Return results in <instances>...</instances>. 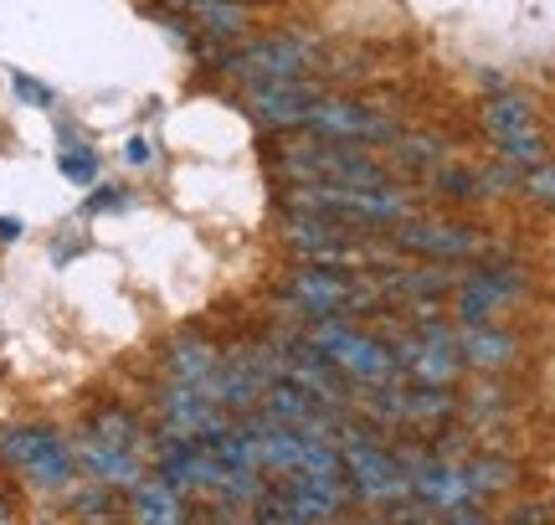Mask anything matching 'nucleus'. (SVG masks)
Returning a JSON list of instances; mask_svg holds the SVG:
<instances>
[{
    "mask_svg": "<svg viewBox=\"0 0 555 525\" xmlns=\"http://www.w3.org/2000/svg\"><path fill=\"white\" fill-rule=\"evenodd\" d=\"M504 150V161L515 165V170H530V165L545 161V140H540L535 129H525V135H509V140H499Z\"/></svg>",
    "mask_w": 555,
    "mask_h": 525,
    "instance_id": "obj_24",
    "label": "nucleus"
},
{
    "mask_svg": "<svg viewBox=\"0 0 555 525\" xmlns=\"http://www.w3.org/2000/svg\"><path fill=\"white\" fill-rule=\"evenodd\" d=\"M345 479H350V495L356 500H406L412 485H406V464H401L397 453L376 438H365V433H350L345 438Z\"/></svg>",
    "mask_w": 555,
    "mask_h": 525,
    "instance_id": "obj_7",
    "label": "nucleus"
},
{
    "mask_svg": "<svg viewBox=\"0 0 555 525\" xmlns=\"http://www.w3.org/2000/svg\"><path fill=\"white\" fill-rule=\"evenodd\" d=\"M371 392V402L386 423H416V427H437L448 423L457 412V397L448 386H427V382H380V386H365Z\"/></svg>",
    "mask_w": 555,
    "mask_h": 525,
    "instance_id": "obj_11",
    "label": "nucleus"
},
{
    "mask_svg": "<svg viewBox=\"0 0 555 525\" xmlns=\"http://www.w3.org/2000/svg\"><path fill=\"white\" fill-rule=\"evenodd\" d=\"M0 464L16 469L26 485L47 489V495L73 489V479H78V453H73V444H67L62 433H52V427H41V423L11 427V433L0 438Z\"/></svg>",
    "mask_w": 555,
    "mask_h": 525,
    "instance_id": "obj_5",
    "label": "nucleus"
},
{
    "mask_svg": "<svg viewBox=\"0 0 555 525\" xmlns=\"http://www.w3.org/2000/svg\"><path fill=\"white\" fill-rule=\"evenodd\" d=\"M57 170L73 185H93L99 181V150H93V144H62Z\"/></svg>",
    "mask_w": 555,
    "mask_h": 525,
    "instance_id": "obj_23",
    "label": "nucleus"
},
{
    "mask_svg": "<svg viewBox=\"0 0 555 525\" xmlns=\"http://www.w3.org/2000/svg\"><path fill=\"white\" fill-rule=\"evenodd\" d=\"M304 341L314 345L319 356L335 366L339 376H350L356 386H380V382H397L401 376L397 350L386 341H376V335L356 330L345 315H314Z\"/></svg>",
    "mask_w": 555,
    "mask_h": 525,
    "instance_id": "obj_2",
    "label": "nucleus"
},
{
    "mask_svg": "<svg viewBox=\"0 0 555 525\" xmlns=\"http://www.w3.org/2000/svg\"><path fill=\"white\" fill-rule=\"evenodd\" d=\"M453 341H457L463 366H474V371H504V366L519 356L515 335H509V330H499V324H489V320H463L453 330Z\"/></svg>",
    "mask_w": 555,
    "mask_h": 525,
    "instance_id": "obj_18",
    "label": "nucleus"
},
{
    "mask_svg": "<svg viewBox=\"0 0 555 525\" xmlns=\"http://www.w3.org/2000/svg\"><path fill=\"white\" fill-rule=\"evenodd\" d=\"M283 299L298 304L309 320L314 315H371V309H386V289L376 279L345 273L339 262H304L288 273Z\"/></svg>",
    "mask_w": 555,
    "mask_h": 525,
    "instance_id": "obj_3",
    "label": "nucleus"
},
{
    "mask_svg": "<svg viewBox=\"0 0 555 525\" xmlns=\"http://www.w3.org/2000/svg\"><path fill=\"white\" fill-rule=\"evenodd\" d=\"M515 521H555V510H540V505H525V510H515Z\"/></svg>",
    "mask_w": 555,
    "mask_h": 525,
    "instance_id": "obj_32",
    "label": "nucleus"
},
{
    "mask_svg": "<svg viewBox=\"0 0 555 525\" xmlns=\"http://www.w3.org/2000/svg\"><path fill=\"white\" fill-rule=\"evenodd\" d=\"M519 294H525V279L515 268H478L468 279H457V320H494Z\"/></svg>",
    "mask_w": 555,
    "mask_h": 525,
    "instance_id": "obj_16",
    "label": "nucleus"
},
{
    "mask_svg": "<svg viewBox=\"0 0 555 525\" xmlns=\"http://www.w3.org/2000/svg\"><path fill=\"white\" fill-rule=\"evenodd\" d=\"M304 129L319 135V140H345V144H397L401 129L397 119H386L380 108L360 99H345V93H319L314 108L304 114Z\"/></svg>",
    "mask_w": 555,
    "mask_h": 525,
    "instance_id": "obj_6",
    "label": "nucleus"
},
{
    "mask_svg": "<svg viewBox=\"0 0 555 525\" xmlns=\"http://www.w3.org/2000/svg\"><path fill=\"white\" fill-rule=\"evenodd\" d=\"M165 366H170V382L206 386L211 382V371L221 366V356H217V345L206 341V335H176L170 350H165Z\"/></svg>",
    "mask_w": 555,
    "mask_h": 525,
    "instance_id": "obj_20",
    "label": "nucleus"
},
{
    "mask_svg": "<svg viewBox=\"0 0 555 525\" xmlns=\"http://www.w3.org/2000/svg\"><path fill=\"white\" fill-rule=\"evenodd\" d=\"M283 238L294 247L298 258H314V262H350L356 258V232L335 217H314V212H288V227Z\"/></svg>",
    "mask_w": 555,
    "mask_h": 525,
    "instance_id": "obj_14",
    "label": "nucleus"
},
{
    "mask_svg": "<svg viewBox=\"0 0 555 525\" xmlns=\"http://www.w3.org/2000/svg\"><path fill=\"white\" fill-rule=\"evenodd\" d=\"M273 165L288 181H330V185H386L380 170L360 144L345 140H309V144H273Z\"/></svg>",
    "mask_w": 555,
    "mask_h": 525,
    "instance_id": "obj_4",
    "label": "nucleus"
},
{
    "mask_svg": "<svg viewBox=\"0 0 555 525\" xmlns=\"http://www.w3.org/2000/svg\"><path fill=\"white\" fill-rule=\"evenodd\" d=\"M433 185L442 191V196H474V191H478V181H474V176H463V170H437Z\"/></svg>",
    "mask_w": 555,
    "mask_h": 525,
    "instance_id": "obj_29",
    "label": "nucleus"
},
{
    "mask_svg": "<svg viewBox=\"0 0 555 525\" xmlns=\"http://www.w3.org/2000/svg\"><path fill=\"white\" fill-rule=\"evenodd\" d=\"M397 247L401 253H416V258H433V262H457V258L483 253V238H478L474 227H457V222H401Z\"/></svg>",
    "mask_w": 555,
    "mask_h": 525,
    "instance_id": "obj_15",
    "label": "nucleus"
},
{
    "mask_svg": "<svg viewBox=\"0 0 555 525\" xmlns=\"http://www.w3.org/2000/svg\"><path fill=\"white\" fill-rule=\"evenodd\" d=\"M73 515H93V521H108V515H119L114 485H99L93 495H78V500H73Z\"/></svg>",
    "mask_w": 555,
    "mask_h": 525,
    "instance_id": "obj_27",
    "label": "nucleus"
},
{
    "mask_svg": "<svg viewBox=\"0 0 555 525\" xmlns=\"http://www.w3.org/2000/svg\"><path fill=\"white\" fill-rule=\"evenodd\" d=\"M150 155H155V150H150V140H139V135L124 144V161L134 165V170H144V165H150Z\"/></svg>",
    "mask_w": 555,
    "mask_h": 525,
    "instance_id": "obj_31",
    "label": "nucleus"
},
{
    "mask_svg": "<svg viewBox=\"0 0 555 525\" xmlns=\"http://www.w3.org/2000/svg\"><path fill=\"white\" fill-rule=\"evenodd\" d=\"M11 88H16V99L31 103V108H52V103H57V93H52L47 82H37L31 73H11Z\"/></svg>",
    "mask_w": 555,
    "mask_h": 525,
    "instance_id": "obj_28",
    "label": "nucleus"
},
{
    "mask_svg": "<svg viewBox=\"0 0 555 525\" xmlns=\"http://www.w3.org/2000/svg\"><path fill=\"white\" fill-rule=\"evenodd\" d=\"M124 202H129V196H124L119 185H99V191H93V196L82 202V212H119Z\"/></svg>",
    "mask_w": 555,
    "mask_h": 525,
    "instance_id": "obj_30",
    "label": "nucleus"
},
{
    "mask_svg": "<svg viewBox=\"0 0 555 525\" xmlns=\"http://www.w3.org/2000/svg\"><path fill=\"white\" fill-rule=\"evenodd\" d=\"M478 119H483V129H489L494 140H509V135L535 129V103L525 99V93H504V88H494V93L483 99V108H478Z\"/></svg>",
    "mask_w": 555,
    "mask_h": 525,
    "instance_id": "obj_21",
    "label": "nucleus"
},
{
    "mask_svg": "<svg viewBox=\"0 0 555 525\" xmlns=\"http://www.w3.org/2000/svg\"><path fill=\"white\" fill-rule=\"evenodd\" d=\"M525 196H530V202H540V206H551V212H555V161H551V155H545L540 165H530V170H525Z\"/></svg>",
    "mask_w": 555,
    "mask_h": 525,
    "instance_id": "obj_25",
    "label": "nucleus"
},
{
    "mask_svg": "<svg viewBox=\"0 0 555 525\" xmlns=\"http://www.w3.org/2000/svg\"><path fill=\"white\" fill-rule=\"evenodd\" d=\"M0 521H11V505H0Z\"/></svg>",
    "mask_w": 555,
    "mask_h": 525,
    "instance_id": "obj_34",
    "label": "nucleus"
},
{
    "mask_svg": "<svg viewBox=\"0 0 555 525\" xmlns=\"http://www.w3.org/2000/svg\"><path fill=\"white\" fill-rule=\"evenodd\" d=\"M468 479H474V495H494V489L515 485V469H509V464H494V459H483V464L468 469Z\"/></svg>",
    "mask_w": 555,
    "mask_h": 525,
    "instance_id": "obj_26",
    "label": "nucleus"
},
{
    "mask_svg": "<svg viewBox=\"0 0 555 525\" xmlns=\"http://www.w3.org/2000/svg\"><path fill=\"white\" fill-rule=\"evenodd\" d=\"M319 88L309 78H262L247 82V114L262 124V129H304V114L314 108Z\"/></svg>",
    "mask_w": 555,
    "mask_h": 525,
    "instance_id": "obj_12",
    "label": "nucleus"
},
{
    "mask_svg": "<svg viewBox=\"0 0 555 525\" xmlns=\"http://www.w3.org/2000/svg\"><path fill=\"white\" fill-rule=\"evenodd\" d=\"M0 238H21V222H16V217H0Z\"/></svg>",
    "mask_w": 555,
    "mask_h": 525,
    "instance_id": "obj_33",
    "label": "nucleus"
},
{
    "mask_svg": "<svg viewBox=\"0 0 555 525\" xmlns=\"http://www.w3.org/2000/svg\"><path fill=\"white\" fill-rule=\"evenodd\" d=\"M159 427L165 438H191V444H211L221 438L227 427H237L227 418V407L206 392V386H191V382H170L159 392Z\"/></svg>",
    "mask_w": 555,
    "mask_h": 525,
    "instance_id": "obj_8",
    "label": "nucleus"
},
{
    "mask_svg": "<svg viewBox=\"0 0 555 525\" xmlns=\"http://www.w3.org/2000/svg\"><path fill=\"white\" fill-rule=\"evenodd\" d=\"M406 485H412V500L433 505L437 515H448V510L478 500L468 469L442 464V459H433V453H412V459H406Z\"/></svg>",
    "mask_w": 555,
    "mask_h": 525,
    "instance_id": "obj_13",
    "label": "nucleus"
},
{
    "mask_svg": "<svg viewBox=\"0 0 555 525\" xmlns=\"http://www.w3.org/2000/svg\"><path fill=\"white\" fill-rule=\"evenodd\" d=\"M288 212H314V217H335V222L356 227H397L412 217V202L397 185H330V181H294L283 196Z\"/></svg>",
    "mask_w": 555,
    "mask_h": 525,
    "instance_id": "obj_1",
    "label": "nucleus"
},
{
    "mask_svg": "<svg viewBox=\"0 0 555 525\" xmlns=\"http://www.w3.org/2000/svg\"><path fill=\"white\" fill-rule=\"evenodd\" d=\"M185 5H201V0H185ZM237 5H247V0H237Z\"/></svg>",
    "mask_w": 555,
    "mask_h": 525,
    "instance_id": "obj_35",
    "label": "nucleus"
},
{
    "mask_svg": "<svg viewBox=\"0 0 555 525\" xmlns=\"http://www.w3.org/2000/svg\"><path fill=\"white\" fill-rule=\"evenodd\" d=\"M88 433L114 438V444H124V448L144 444V427H139V418H134V412H124V407H99V412L88 418Z\"/></svg>",
    "mask_w": 555,
    "mask_h": 525,
    "instance_id": "obj_22",
    "label": "nucleus"
},
{
    "mask_svg": "<svg viewBox=\"0 0 555 525\" xmlns=\"http://www.w3.org/2000/svg\"><path fill=\"white\" fill-rule=\"evenodd\" d=\"M73 453H78V469H88L99 485H134V479H144V459H139V448H124L114 444V438H99V433H82L78 444H73Z\"/></svg>",
    "mask_w": 555,
    "mask_h": 525,
    "instance_id": "obj_17",
    "label": "nucleus"
},
{
    "mask_svg": "<svg viewBox=\"0 0 555 525\" xmlns=\"http://www.w3.org/2000/svg\"><path fill=\"white\" fill-rule=\"evenodd\" d=\"M314 67V47L304 37H258L242 52H227L221 73L242 82H262V78H304Z\"/></svg>",
    "mask_w": 555,
    "mask_h": 525,
    "instance_id": "obj_10",
    "label": "nucleus"
},
{
    "mask_svg": "<svg viewBox=\"0 0 555 525\" xmlns=\"http://www.w3.org/2000/svg\"><path fill=\"white\" fill-rule=\"evenodd\" d=\"M397 366L406 382H427V386H453L463 376V356H457L453 330H442V320H427L416 335H401L397 345Z\"/></svg>",
    "mask_w": 555,
    "mask_h": 525,
    "instance_id": "obj_9",
    "label": "nucleus"
},
{
    "mask_svg": "<svg viewBox=\"0 0 555 525\" xmlns=\"http://www.w3.org/2000/svg\"><path fill=\"white\" fill-rule=\"evenodd\" d=\"M129 515L144 525H180V521H191V505L180 500V489L170 479H134Z\"/></svg>",
    "mask_w": 555,
    "mask_h": 525,
    "instance_id": "obj_19",
    "label": "nucleus"
}]
</instances>
